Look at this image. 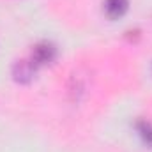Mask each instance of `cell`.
Here are the masks:
<instances>
[{"mask_svg": "<svg viewBox=\"0 0 152 152\" xmlns=\"http://www.w3.org/2000/svg\"><path fill=\"white\" fill-rule=\"evenodd\" d=\"M55 58H57V48H55V44H53V42L41 41V42H37V44L32 48L30 60H32L37 67L46 66V64H51Z\"/></svg>", "mask_w": 152, "mask_h": 152, "instance_id": "cell-1", "label": "cell"}, {"mask_svg": "<svg viewBox=\"0 0 152 152\" xmlns=\"http://www.w3.org/2000/svg\"><path fill=\"white\" fill-rule=\"evenodd\" d=\"M36 69H37V66L30 58H23L12 66V76L18 83H30L36 75Z\"/></svg>", "mask_w": 152, "mask_h": 152, "instance_id": "cell-2", "label": "cell"}, {"mask_svg": "<svg viewBox=\"0 0 152 152\" xmlns=\"http://www.w3.org/2000/svg\"><path fill=\"white\" fill-rule=\"evenodd\" d=\"M104 12L110 20L122 18L129 9V0H104Z\"/></svg>", "mask_w": 152, "mask_h": 152, "instance_id": "cell-3", "label": "cell"}, {"mask_svg": "<svg viewBox=\"0 0 152 152\" xmlns=\"http://www.w3.org/2000/svg\"><path fill=\"white\" fill-rule=\"evenodd\" d=\"M136 129H138V133H140L143 143H147L149 147H152V124L151 122L140 120V122L136 124Z\"/></svg>", "mask_w": 152, "mask_h": 152, "instance_id": "cell-4", "label": "cell"}]
</instances>
